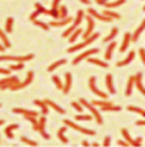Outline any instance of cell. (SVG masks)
<instances>
[{"label":"cell","mask_w":145,"mask_h":147,"mask_svg":"<svg viewBox=\"0 0 145 147\" xmlns=\"http://www.w3.org/2000/svg\"><path fill=\"white\" fill-rule=\"evenodd\" d=\"M83 33H84V32H83V29L77 27V29L74 30V33H73V34H71V36L68 37V40H70L68 43H76V40H77V39H78L80 36H83Z\"/></svg>","instance_id":"d4e9b609"},{"label":"cell","mask_w":145,"mask_h":147,"mask_svg":"<svg viewBox=\"0 0 145 147\" xmlns=\"http://www.w3.org/2000/svg\"><path fill=\"white\" fill-rule=\"evenodd\" d=\"M67 127H68V126H64V127H61V129L58 130V133H57V136H58V140H60L61 143H64V144H65V143H68V139H67V137H65V134H64V133L67 131Z\"/></svg>","instance_id":"484cf974"},{"label":"cell","mask_w":145,"mask_h":147,"mask_svg":"<svg viewBox=\"0 0 145 147\" xmlns=\"http://www.w3.org/2000/svg\"><path fill=\"white\" fill-rule=\"evenodd\" d=\"M9 69L13 70V71H19V70H23L24 69V64H23V61H17V64H10Z\"/></svg>","instance_id":"74e56055"},{"label":"cell","mask_w":145,"mask_h":147,"mask_svg":"<svg viewBox=\"0 0 145 147\" xmlns=\"http://www.w3.org/2000/svg\"><path fill=\"white\" fill-rule=\"evenodd\" d=\"M14 113L17 114H23V116H34V117H39V113L36 110H27V109H20V107H14L13 109Z\"/></svg>","instance_id":"2e32d148"},{"label":"cell","mask_w":145,"mask_h":147,"mask_svg":"<svg viewBox=\"0 0 145 147\" xmlns=\"http://www.w3.org/2000/svg\"><path fill=\"white\" fill-rule=\"evenodd\" d=\"M19 83V77L17 76H10V77H4L0 82V89L6 90V89H11L13 86H16Z\"/></svg>","instance_id":"8992f818"},{"label":"cell","mask_w":145,"mask_h":147,"mask_svg":"<svg viewBox=\"0 0 145 147\" xmlns=\"http://www.w3.org/2000/svg\"><path fill=\"white\" fill-rule=\"evenodd\" d=\"M33 23H34L36 26L41 27V29H43V30H46V32H48V30H50V27H51L50 24H47V23H44V22H40V20H34Z\"/></svg>","instance_id":"ab89813d"},{"label":"cell","mask_w":145,"mask_h":147,"mask_svg":"<svg viewBox=\"0 0 145 147\" xmlns=\"http://www.w3.org/2000/svg\"><path fill=\"white\" fill-rule=\"evenodd\" d=\"M144 30H145V19L141 22V24L137 27V30L132 33V42H134V43H135V42L140 39V36H141V33H142Z\"/></svg>","instance_id":"ffe728a7"},{"label":"cell","mask_w":145,"mask_h":147,"mask_svg":"<svg viewBox=\"0 0 145 147\" xmlns=\"http://www.w3.org/2000/svg\"><path fill=\"white\" fill-rule=\"evenodd\" d=\"M142 10H144V11H145V6H144V7H142Z\"/></svg>","instance_id":"91938a15"},{"label":"cell","mask_w":145,"mask_h":147,"mask_svg":"<svg viewBox=\"0 0 145 147\" xmlns=\"http://www.w3.org/2000/svg\"><path fill=\"white\" fill-rule=\"evenodd\" d=\"M131 42H132V34H131V33H125V34H124V37H122V43H121L120 51H121V53L127 51V49H128V46H130V43H131Z\"/></svg>","instance_id":"5bb4252c"},{"label":"cell","mask_w":145,"mask_h":147,"mask_svg":"<svg viewBox=\"0 0 145 147\" xmlns=\"http://www.w3.org/2000/svg\"><path fill=\"white\" fill-rule=\"evenodd\" d=\"M121 134H122V137H124V140H127L130 144H132V139H131V136H130V133H128V130L127 129H121Z\"/></svg>","instance_id":"f35d334b"},{"label":"cell","mask_w":145,"mask_h":147,"mask_svg":"<svg viewBox=\"0 0 145 147\" xmlns=\"http://www.w3.org/2000/svg\"><path fill=\"white\" fill-rule=\"evenodd\" d=\"M88 86H90L91 92H93L96 96H98V97H101V98H108V94H107V93L101 92V90L97 87V79L94 77V76L90 77V80H88Z\"/></svg>","instance_id":"52a82bcc"},{"label":"cell","mask_w":145,"mask_h":147,"mask_svg":"<svg viewBox=\"0 0 145 147\" xmlns=\"http://www.w3.org/2000/svg\"><path fill=\"white\" fill-rule=\"evenodd\" d=\"M105 84H107V90L110 94H115V89H114V83H112V74H105Z\"/></svg>","instance_id":"d6986e66"},{"label":"cell","mask_w":145,"mask_h":147,"mask_svg":"<svg viewBox=\"0 0 145 147\" xmlns=\"http://www.w3.org/2000/svg\"><path fill=\"white\" fill-rule=\"evenodd\" d=\"M134 80H135V87L138 89V92L145 96V87H144V84H142V73H137L134 76Z\"/></svg>","instance_id":"9a60e30c"},{"label":"cell","mask_w":145,"mask_h":147,"mask_svg":"<svg viewBox=\"0 0 145 147\" xmlns=\"http://www.w3.org/2000/svg\"><path fill=\"white\" fill-rule=\"evenodd\" d=\"M104 14H105V16H108V17H111V19H114V20H115V19H120V17H121V16H120L118 13H115V11H112L111 9H105V11H104Z\"/></svg>","instance_id":"8d00e7d4"},{"label":"cell","mask_w":145,"mask_h":147,"mask_svg":"<svg viewBox=\"0 0 145 147\" xmlns=\"http://www.w3.org/2000/svg\"><path fill=\"white\" fill-rule=\"evenodd\" d=\"M78 1H81L83 4H90V0H78Z\"/></svg>","instance_id":"9f6ffc18"},{"label":"cell","mask_w":145,"mask_h":147,"mask_svg":"<svg viewBox=\"0 0 145 147\" xmlns=\"http://www.w3.org/2000/svg\"><path fill=\"white\" fill-rule=\"evenodd\" d=\"M73 22H74V19L70 17V16H67V17H64V19H55V20H51L48 24H50L51 27H63V26H68V24H71Z\"/></svg>","instance_id":"30bf717a"},{"label":"cell","mask_w":145,"mask_h":147,"mask_svg":"<svg viewBox=\"0 0 145 147\" xmlns=\"http://www.w3.org/2000/svg\"><path fill=\"white\" fill-rule=\"evenodd\" d=\"M98 37H100V34H98V33H93V34L88 37V39H86V40H83L81 43H77V45L71 46L70 49H67V53H76V51H78V50L86 49L87 46H90L91 43H94Z\"/></svg>","instance_id":"7a4b0ae2"},{"label":"cell","mask_w":145,"mask_h":147,"mask_svg":"<svg viewBox=\"0 0 145 147\" xmlns=\"http://www.w3.org/2000/svg\"><path fill=\"white\" fill-rule=\"evenodd\" d=\"M134 87H135V80H134V76H131V77L128 79V83H127V87H125V96H127V97H130V96L132 94Z\"/></svg>","instance_id":"44dd1931"},{"label":"cell","mask_w":145,"mask_h":147,"mask_svg":"<svg viewBox=\"0 0 145 147\" xmlns=\"http://www.w3.org/2000/svg\"><path fill=\"white\" fill-rule=\"evenodd\" d=\"M98 53V49H90V50H86L84 53H81V54H78L74 60H73V66H77L78 63H81L83 60H86V59H90V56H93V54H96Z\"/></svg>","instance_id":"9c48e42d"},{"label":"cell","mask_w":145,"mask_h":147,"mask_svg":"<svg viewBox=\"0 0 145 147\" xmlns=\"http://www.w3.org/2000/svg\"><path fill=\"white\" fill-rule=\"evenodd\" d=\"M127 110H128V111H132V113H138V114H141V116H144V117H145V110L140 109V107H135V106H128V107H127Z\"/></svg>","instance_id":"d590c367"},{"label":"cell","mask_w":145,"mask_h":147,"mask_svg":"<svg viewBox=\"0 0 145 147\" xmlns=\"http://www.w3.org/2000/svg\"><path fill=\"white\" fill-rule=\"evenodd\" d=\"M97 3H98V4H101V3H102V0H96Z\"/></svg>","instance_id":"680465c9"},{"label":"cell","mask_w":145,"mask_h":147,"mask_svg":"<svg viewBox=\"0 0 145 147\" xmlns=\"http://www.w3.org/2000/svg\"><path fill=\"white\" fill-rule=\"evenodd\" d=\"M138 54H140V57H141L142 63L145 64V49H140L138 50Z\"/></svg>","instance_id":"681fc988"},{"label":"cell","mask_w":145,"mask_h":147,"mask_svg":"<svg viewBox=\"0 0 145 147\" xmlns=\"http://www.w3.org/2000/svg\"><path fill=\"white\" fill-rule=\"evenodd\" d=\"M40 14H41V13H40L39 10H36V11H33V13L30 14V20H31V22H34V20H37V16H40Z\"/></svg>","instance_id":"bcb514c9"},{"label":"cell","mask_w":145,"mask_h":147,"mask_svg":"<svg viewBox=\"0 0 145 147\" xmlns=\"http://www.w3.org/2000/svg\"><path fill=\"white\" fill-rule=\"evenodd\" d=\"M71 83H73V74L71 73H65V82H64V87H63V93L67 94L71 89Z\"/></svg>","instance_id":"ac0fdd59"},{"label":"cell","mask_w":145,"mask_h":147,"mask_svg":"<svg viewBox=\"0 0 145 147\" xmlns=\"http://www.w3.org/2000/svg\"><path fill=\"white\" fill-rule=\"evenodd\" d=\"M107 1H110V0H102V3H101V6H104V3H107Z\"/></svg>","instance_id":"6f0895ef"},{"label":"cell","mask_w":145,"mask_h":147,"mask_svg":"<svg viewBox=\"0 0 145 147\" xmlns=\"http://www.w3.org/2000/svg\"><path fill=\"white\" fill-rule=\"evenodd\" d=\"M10 71H11L10 69H3V67L0 69V74H1V76H6V74H10Z\"/></svg>","instance_id":"f907efd6"},{"label":"cell","mask_w":145,"mask_h":147,"mask_svg":"<svg viewBox=\"0 0 145 147\" xmlns=\"http://www.w3.org/2000/svg\"><path fill=\"white\" fill-rule=\"evenodd\" d=\"M80 101H81V104H83L86 109H88V110L91 111V114H93V116H94V119H96V123H98V124H102V123H104L102 116H101V111H100V110H97L96 106H94L93 103H88L86 98H80Z\"/></svg>","instance_id":"3957f363"},{"label":"cell","mask_w":145,"mask_h":147,"mask_svg":"<svg viewBox=\"0 0 145 147\" xmlns=\"http://www.w3.org/2000/svg\"><path fill=\"white\" fill-rule=\"evenodd\" d=\"M117 34H118V29H117V27H114V29L110 32V34L104 37V40H102V42H105V43H110L111 40H114V37H115Z\"/></svg>","instance_id":"d6a6232c"},{"label":"cell","mask_w":145,"mask_h":147,"mask_svg":"<svg viewBox=\"0 0 145 147\" xmlns=\"http://www.w3.org/2000/svg\"><path fill=\"white\" fill-rule=\"evenodd\" d=\"M110 144H111V137H110V136H107V137H105V139H104V143H102V146H110Z\"/></svg>","instance_id":"816d5d0a"},{"label":"cell","mask_w":145,"mask_h":147,"mask_svg":"<svg viewBox=\"0 0 145 147\" xmlns=\"http://www.w3.org/2000/svg\"><path fill=\"white\" fill-rule=\"evenodd\" d=\"M117 47V43L112 40V42H110V45H108V47H107V51H105V60H111L112 59V53H114V50Z\"/></svg>","instance_id":"7402d4cb"},{"label":"cell","mask_w":145,"mask_h":147,"mask_svg":"<svg viewBox=\"0 0 145 147\" xmlns=\"http://www.w3.org/2000/svg\"><path fill=\"white\" fill-rule=\"evenodd\" d=\"M88 64H96V66H100V67H102V69H107V67H108V64H107L105 61H102V60H100V59H96V57H90V59H88Z\"/></svg>","instance_id":"4316f807"},{"label":"cell","mask_w":145,"mask_h":147,"mask_svg":"<svg viewBox=\"0 0 145 147\" xmlns=\"http://www.w3.org/2000/svg\"><path fill=\"white\" fill-rule=\"evenodd\" d=\"M134 59H135V51H130V53H128V56H127L124 60H121V61H117V67H124V66L130 64V63H131Z\"/></svg>","instance_id":"e0dca14e"},{"label":"cell","mask_w":145,"mask_h":147,"mask_svg":"<svg viewBox=\"0 0 145 147\" xmlns=\"http://www.w3.org/2000/svg\"><path fill=\"white\" fill-rule=\"evenodd\" d=\"M68 16V11H67V6H60V19H64Z\"/></svg>","instance_id":"ee69618b"},{"label":"cell","mask_w":145,"mask_h":147,"mask_svg":"<svg viewBox=\"0 0 145 147\" xmlns=\"http://www.w3.org/2000/svg\"><path fill=\"white\" fill-rule=\"evenodd\" d=\"M88 14H91L94 19H98V20H101V22H105V23H110V22H112L114 19H111V17H108V16H105L104 13H98L96 9H93V7H88Z\"/></svg>","instance_id":"7c38bea8"},{"label":"cell","mask_w":145,"mask_h":147,"mask_svg":"<svg viewBox=\"0 0 145 147\" xmlns=\"http://www.w3.org/2000/svg\"><path fill=\"white\" fill-rule=\"evenodd\" d=\"M0 39H1V45H4L6 47H10V46H11L10 42H9V39H7V33H6L4 30L0 32Z\"/></svg>","instance_id":"e575fe53"},{"label":"cell","mask_w":145,"mask_h":147,"mask_svg":"<svg viewBox=\"0 0 145 147\" xmlns=\"http://www.w3.org/2000/svg\"><path fill=\"white\" fill-rule=\"evenodd\" d=\"M6 49H7V47H6L4 45H1V46H0V51H1V53H4V51H6Z\"/></svg>","instance_id":"db71d44e"},{"label":"cell","mask_w":145,"mask_h":147,"mask_svg":"<svg viewBox=\"0 0 145 147\" xmlns=\"http://www.w3.org/2000/svg\"><path fill=\"white\" fill-rule=\"evenodd\" d=\"M135 124H137V126H145V120H137Z\"/></svg>","instance_id":"f5cc1de1"},{"label":"cell","mask_w":145,"mask_h":147,"mask_svg":"<svg viewBox=\"0 0 145 147\" xmlns=\"http://www.w3.org/2000/svg\"><path fill=\"white\" fill-rule=\"evenodd\" d=\"M34 57V54H26V56H6V54H1V57H0V60L1 61H6V60H9V61H29V60H31Z\"/></svg>","instance_id":"5b68a950"},{"label":"cell","mask_w":145,"mask_h":147,"mask_svg":"<svg viewBox=\"0 0 145 147\" xmlns=\"http://www.w3.org/2000/svg\"><path fill=\"white\" fill-rule=\"evenodd\" d=\"M127 0H115V1H107L104 3V7L105 9H114V7H118V6H122Z\"/></svg>","instance_id":"83f0119b"},{"label":"cell","mask_w":145,"mask_h":147,"mask_svg":"<svg viewBox=\"0 0 145 147\" xmlns=\"http://www.w3.org/2000/svg\"><path fill=\"white\" fill-rule=\"evenodd\" d=\"M44 101H46V103H47L48 106H50V107H51V109H54V110H55V111H57V113H60V114H64V113H65V110H64V109H63V107H60V106H58V104H55V103H54V101H51V100H50V98H46V100H44Z\"/></svg>","instance_id":"cb8c5ba5"},{"label":"cell","mask_w":145,"mask_h":147,"mask_svg":"<svg viewBox=\"0 0 145 147\" xmlns=\"http://www.w3.org/2000/svg\"><path fill=\"white\" fill-rule=\"evenodd\" d=\"M71 106H73L77 111H83V110H84V106L81 104V101H80V103H78V101H73V103H71Z\"/></svg>","instance_id":"f6af8a7d"},{"label":"cell","mask_w":145,"mask_h":147,"mask_svg":"<svg viewBox=\"0 0 145 147\" xmlns=\"http://www.w3.org/2000/svg\"><path fill=\"white\" fill-rule=\"evenodd\" d=\"M65 63H67V60H65V59H61V60H58V61H54L51 66H48L47 70L51 73V71H54L55 69H58L60 66H63V64H65Z\"/></svg>","instance_id":"1f68e13d"},{"label":"cell","mask_w":145,"mask_h":147,"mask_svg":"<svg viewBox=\"0 0 145 147\" xmlns=\"http://www.w3.org/2000/svg\"><path fill=\"white\" fill-rule=\"evenodd\" d=\"M60 1L61 0H53V4L50 9V16L53 19H60Z\"/></svg>","instance_id":"4fadbf2b"},{"label":"cell","mask_w":145,"mask_h":147,"mask_svg":"<svg viewBox=\"0 0 145 147\" xmlns=\"http://www.w3.org/2000/svg\"><path fill=\"white\" fill-rule=\"evenodd\" d=\"M20 140H21V143H26V144H29V146H33V147H34V146H39V144H37V142H34V140H30V139H27V137H24V136H23Z\"/></svg>","instance_id":"7bdbcfd3"},{"label":"cell","mask_w":145,"mask_h":147,"mask_svg":"<svg viewBox=\"0 0 145 147\" xmlns=\"http://www.w3.org/2000/svg\"><path fill=\"white\" fill-rule=\"evenodd\" d=\"M141 142H142V139H141V137H138V139H135V140L132 142V144H131V146L140 147V146H141Z\"/></svg>","instance_id":"c3c4849f"},{"label":"cell","mask_w":145,"mask_h":147,"mask_svg":"<svg viewBox=\"0 0 145 147\" xmlns=\"http://www.w3.org/2000/svg\"><path fill=\"white\" fill-rule=\"evenodd\" d=\"M13 24H14V19L13 17H7L6 24H4V32L6 33H11L13 32Z\"/></svg>","instance_id":"4dcf8cb0"},{"label":"cell","mask_w":145,"mask_h":147,"mask_svg":"<svg viewBox=\"0 0 145 147\" xmlns=\"http://www.w3.org/2000/svg\"><path fill=\"white\" fill-rule=\"evenodd\" d=\"M117 144H118V146H121V147H128V146H131V144H130V143H128L127 140H118V142H117Z\"/></svg>","instance_id":"7dc6e473"},{"label":"cell","mask_w":145,"mask_h":147,"mask_svg":"<svg viewBox=\"0 0 145 147\" xmlns=\"http://www.w3.org/2000/svg\"><path fill=\"white\" fill-rule=\"evenodd\" d=\"M81 144H83V146H84V147H88V146H90V143H88L87 140H84V142H83Z\"/></svg>","instance_id":"11a10c76"},{"label":"cell","mask_w":145,"mask_h":147,"mask_svg":"<svg viewBox=\"0 0 145 147\" xmlns=\"http://www.w3.org/2000/svg\"><path fill=\"white\" fill-rule=\"evenodd\" d=\"M93 104H94L96 107H100L101 111H121V107H120V106L112 104V103H111L110 100H107V98H102V100H94Z\"/></svg>","instance_id":"6da1fadb"},{"label":"cell","mask_w":145,"mask_h":147,"mask_svg":"<svg viewBox=\"0 0 145 147\" xmlns=\"http://www.w3.org/2000/svg\"><path fill=\"white\" fill-rule=\"evenodd\" d=\"M64 124L68 126V127H71V129H74V130H77V131H80V133H83V134H87V136H94V134H96L94 130H91V129H86V127H81V126H78L77 123L70 121V120H64Z\"/></svg>","instance_id":"277c9868"},{"label":"cell","mask_w":145,"mask_h":147,"mask_svg":"<svg viewBox=\"0 0 145 147\" xmlns=\"http://www.w3.org/2000/svg\"><path fill=\"white\" fill-rule=\"evenodd\" d=\"M94 119L93 114H77L76 116V120L77 121H91Z\"/></svg>","instance_id":"836d02e7"},{"label":"cell","mask_w":145,"mask_h":147,"mask_svg":"<svg viewBox=\"0 0 145 147\" xmlns=\"http://www.w3.org/2000/svg\"><path fill=\"white\" fill-rule=\"evenodd\" d=\"M34 7H36V10H39V11H40L41 14H48V16H50V10L44 9L41 3H36V4H34Z\"/></svg>","instance_id":"60d3db41"},{"label":"cell","mask_w":145,"mask_h":147,"mask_svg":"<svg viewBox=\"0 0 145 147\" xmlns=\"http://www.w3.org/2000/svg\"><path fill=\"white\" fill-rule=\"evenodd\" d=\"M86 20H87V29L84 30V33H83V39L86 40V39H88L94 32V17L91 16V14H88L87 17H86Z\"/></svg>","instance_id":"8fae6325"},{"label":"cell","mask_w":145,"mask_h":147,"mask_svg":"<svg viewBox=\"0 0 145 147\" xmlns=\"http://www.w3.org/2000/svg\"><path fill=\"white\" fill-rule=\"evenodd\" d=\"M77 27H78V26H77V24L73 22V23H71V24H70V26H68V27H67V29L63 32V37H70V36L74 33V30H76Z\"/></svg>","instance_id":"f546056e"},{"label":"cell","mask_w":145,"mask_h":147,"mask_svg":"<svg viewBox=\"0 0 145 147\" xmlns=\"http://www.w3.org/2000/svg\"><path fill=\"white\" fill-rule=\"evenodd\" d=\"M33 77H34V73L33 71H29L27 73V76H26V79L23 80V82H19L16 86H13L10 90H20V89H24V87H27L29 84H31V82H33Z\"/></svg>","instance_id":"ba28073f"},{"label":"cell","mask_w":145,"mask_h":147,"mask_svg":"<svg viewBox=\"0 0 145 147\" xmlns=\"http://www.w3.org/2000/svg\"><path fill=\"white\" fill-rule=\"evenodd\" d=\"M17 129H19V124H10V126H7V127L4 129L6 137H9V139H13V137H14L13 131H14V130H17Z\"/></svg>","instance_id":"603a6c76"},{"label":"cell","mask_w":145,"mask_h":147,"mask_svg":"<svg viewBox=\"0 0 145 147\" xmlns=\"http://www.w3.org/2000/svg\"><path fill=\"white\" fill-rule=\"evenodd\" d=\"M51 79H53V82H54V84H55V87H57V89H61V90H63V87H64V84L61 83V80H60V77H58V76H53Z\"/></svg>","instance_id":"b9f144b4"},{"label":"cell","mask_w":145,"mask_h":147,"mask_svg":"<svg viewBox=\"0 0 145 147\" xmlns=\"http://www.w3.org/2000/svg\"><path fill=\"white\" fill-rule=\"evenodd\" d=\"M34 104H36V106H39V107L41 109V114H44V116H46V114L48 113V107H50V106H48L46 101H41V100H34Z\"/></svg>","instance_id":"f1b7e54d"}]
</instances>
